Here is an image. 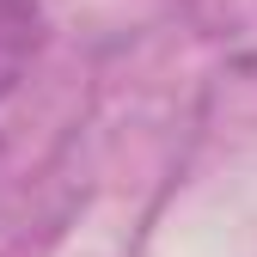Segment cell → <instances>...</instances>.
Returning <instances> with one entry per match:
<instances>
[{"label": "cell", "mask_w": 257, "mask_h": 257, "mask_svg": "<svg viewBox=\"0 0 257 257\" xmlns=\"http://www.w3.org/2000/svg\"><path fill=\"white\" fill-rule=\"evenodd\" d=\"M31 49H37V13H31V0H0V98L19 86Z\"/></svg>", "instance_id": "cell-1"}]
</instances>
